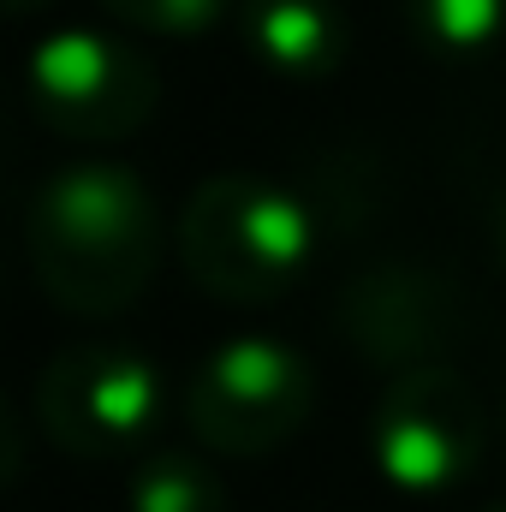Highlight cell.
Here are the masks:
<instances>
[{
    "instance_id": "ba28073f",
    "label": "cell",
    "mask_w": 506,
    "mask_h": 512,
    "mask_svg": "<svg viewBox=\"0 0 506 512\" xmlns=\"http://www.w3.org/2000/svg\"><path fill=\"white\" fill-rule=\"evenodd\" d=\"M256 60L292 84H316L346 54V18L328 0H251L245 6Z\"/></svg>"
},
{
    "instance_id": "7c38bea8",
    "label": "cell",
    "mask_w": 506,
    "mask_h": 512,
    "mask_svg": "<svg viewBox=\"0 0 506 512\" xmlns=\"http://www.w3.org/2000/svg\"><path fill=\"white\" fill-rule=\"evenodd\" d=\"M495 256H501V268H506V197H501V209H495Z\"/></svg>"
},
{
    "instance_id": "5bb4252c",
    "label": "cell",
    "mask_w": 506,
    "mask_h": 512,
    "mask_svg": "<svg viewBox=\"0 0 506 512\" xmlns=\"http://www.w3.org/2000/svg\"><path fill=\"white\" fill-rule=\"evenodd\" d=\"M12 6H30V0H12Z\"/></svg>"
},
{
    "instance_id": "8992f818",
    "label": "cell",
    "mask_w": 506,
    "mask_h": 512,
    "mask_svg": "<svg viewBox=\"0 0 506 512\" xmlns=\"http://www.w3.org/2000/svg\"><path fill=\"white\" fill-rule=\"evenodd\" d=\"M155 405H161V387H155L149 358L108 340L66 346L36 376V423L72 459L131 453L155 429Z\"/></svg>"
},
{
    "instance_id": "9c48e42d",
    "label": "cell",
    "mask_w": 506,
    "mask_h": 512,
    "mask_svg": "<svg viewBox=\"0 0 506 512\" xmlns=\"http://www.w3.org/2000/svg\"><path fill=\"white\" fill-rule=\"evenodd\" d=\"M131 512H227V489L203 459L155 453L131 471Z\"/></svg>"
},
{
    "instance_id": "4fadbf2b",
    "label": "cell",
    "mask_w": 506,
    "mask_h": 512,
    "mask_svg": "<svg viewBox=\"0 0 506 512\" xmlns=\"http://www.w3.org/2000/svg\"><path fill=\"white\" fill-rule=\"evenodd\" d=\"M489 512H506V501H501V507H489Z\"/></svg>"
},
{
    "instance_id": "30bf717a",
    "label": "cell",
    "mask_w": 506,
    "mask_h": 512,
    "mask_svg": "<svg viewBox=\"0 0 506 512\" xmlns=\"http://www.w3.org/2000/svg\"><path fill=\"white\" fill-rule=\"evenodd\" d=\"M411 30L441 54H477L506 30V0H405Z\"/></svg>"
},
{
    "instance_id": "8fae6325",
    "label": "cell",
    "mask_w": 506,
    "mask_h": 512,
    "mask_svg": "<svg viewBox=\"0 0 506 512\" xmlns=\"http://www.w3.org/2000/svg\"><path fill=\"white\" fill-rule=\"evenodd\" d=\"M120 24L143 30V36H197L209 30L233 0H102Z\"/></svg>"
},
{
    "instance_id": "5b68a950",
    "label": "cell",
    "mask_w": 506,
    "mask_h": 512,
    "mask_svg": "<svg viewBox=\"0 0 506 512\" xmlns=\"http://www.w3.org/2000/svg\"><path fill=\"white\" fill-rule=\"evenodd\" d=\"M155 66L102 30H60L30 54L36 120L72 143H120L155 114Z\"/></svg>"
},
{
    "instance_id": "3957f363",
    "label": "cell",
    "mask_w": 506,
    "mask_h": 512,
    "mask_svg": "<svg viewBox=\"0 0 506 512\" xmlns=\"http://www.w3.org/2000/svg\"><path fill=\"white\" fill-rule=\"evenodd\" d=\"M316 405L310 364L280 340H227L185 387V423L209 453L256 459L286 447Z\"/></svg>"
},
{
    "instance_id": "277c9868",
    "label": "cell",
    "mask_w": 506,
    "mask_h": 512,
    "mask_svg": "<svg viewBox=\"0 0 506 512\" xmlns=\"http://www.w3.org/2000/svg\"><path fill=\"white\" fill-rule=\"evenodd\" d=\"M376 471L405 495H447L483 465V399L447 364L405 370L370 417Z\"/></svg>"
},
{
    "instance_id": "52a82bcc",
    "label": "cell",
    "mask_w": 506,
    "mask_h": 512,
    "mask_svg": "<svg viewBox=\"0 0 506 512\" xmlns=\"http://www.w3.org/2000/svg\"><path fill=\"white\" fill-rule=\"evenodd\" d=\"M334 322L346 346L376 370H429L465 334V292L447 268L429 262H376L346 280Z\"/></svg>"
},
{
    "instance_id": "7a4b0ae2",
    "label": "cell",
    "mask_w": 506,
    "mask_h": 512,
    "mask_svg": "<svg viewBox=\"0 0 506 512\" xmlns=\"http://www.w3.org/2000/svg\"><path fill=\"white\" fill-rule=\"evenodd\" d=\"M310 209L251 173L203 179L179 215L185 274L221 304H268L310 262Z\"/></svg>"
},
{
    "instance_id": "6da1fadb",
    "label": "cell",
    "mask_w": 506,
    "mask_h": 512,
    "mask_svg": "<svg viewBox=\"0 0 506 512\" xmlns=\"http://www.w3.org/2000/svg\"><path fill=\"white\" fill-rule=\"evenodd\" d=\"M36 286L72 316H120L161 268V215L126 167H72L30 197L24 221Z\"/></svg>"
}]
</instances>
